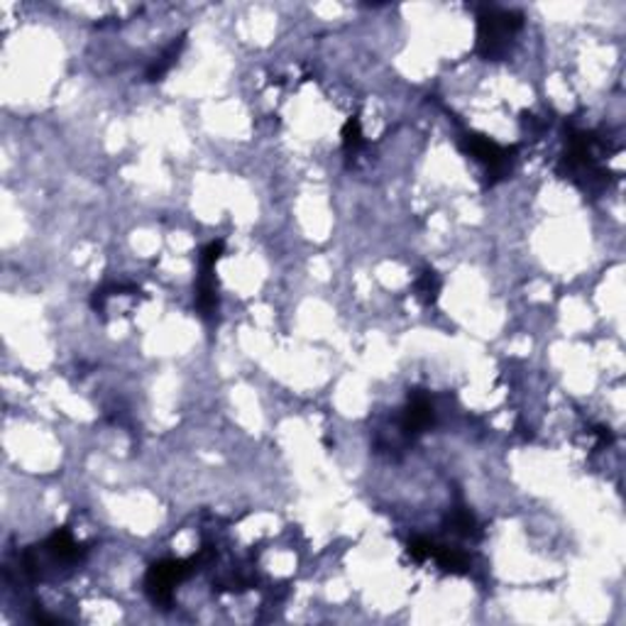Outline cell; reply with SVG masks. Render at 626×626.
<instances>
[{
	"label": "cell",
	"mask_w": 626,
	"mask_h": 626,
	"mask_svg": "<svg viewBox=\"0 0 626 626\" xmlns=\"http://www.w3.org/2000/svg\"><path fill=\"white\" fill-rule=\"evenodd\" d=\"M606 152H610V144L597 132L571 130L565 138V152L561 165H558V175L575 181L585 194H600L610 187L612 177L602 167Z\"/></svg>",
	"instance_id": "cell-1"
},
{
	"label": "cell",
	"mask_w": 626,
	"mask_h": 626,
	"mask_svg": "<svg viewBox=\"0 0 626 626\" xmlns=\"http://www.w3.org/2000/svg\"><path fill=\"white\" fill-rule=\"evenodd\" d=\"M86 558V546L76 541L69 528H56L40 546H30L21 555V567L27 580H47L50 573L72 571Z\"/></svg>",
	"instance_id": "cell-2"
},
{
	"label": "cell",
	"mask_w": 626,
	"mask_h": 626,
	"mask_svg": "<svg viewBox=\"0 0 626 626\" xmlns=\"http://www.w3.org/2000/svg\"><path fill=\"white\" fill-rule=\"evenodd\" d=\"M522 13L497 5H483L477 11V54L485 62H502L512 52L514 37L522 30Z\"/></svg>",
	"instance_id": "cell-3"
},
{
	"label": "cell",
	"mask_w": 626,
	"mask_h": 626,
	"mask_svg": "<svg viewBox=\"0 0 626 626\" xmlns=\"http://www.w3.org/2000/svg\"><path fill=\"white\" fill-rule=\"evenodd\" d=\"M206 555L208 551L204 548V551L189 558V561H159L150 565L148 575H144V592H148L152 604L169 610L171 602H175V587L194 575L199 565L206 561Z\"/></svg>",
	"instance_id": "cell-4"
},
{
	"label": "cell",
	"mask_w": 626,
	"mask_h": 626,
	"mask_svg": "<svg viewBox=\"0 0 626 626\" xmlns=\"http://www.w3.org/2000/svg\"><path fill=\"white\" fill-rule=\"evenodd\" d=\"M460 148L462 152L470 154V157L483 165L489 187L499 184V181H504L509 175H512L516 148H504V144L489 140L487 135H480V132L462 135Z\"/></svg>",
	"instance_id": "cell-5"
},
{
	"label": "cell",
	"mask_w": 626,
	"mask_h": 626,
	"mask_svg": "<svg viewBox=\"0 0 626 626\" xmlns=\"http://www.w3.org/2000/svg\"><path fill=\"white\" fill-rule=\"evenodd\" d=\"M226 243L216 240L208 243L199 255V279H196V311L206 323H214L218 316V282H216V265L223 257Z\"/></svg>",
	"instance_id": "cell-6"
},
{
	"label": "cell",
	"mask_w": 626,
	"mask_h": 626,
	"mask_svg": "<svg viewBox=\"0 0 626 626\" xmlns=\"http://www.w3.org/2000/svg\"><path fill=\"white\" fill-rule=\"evenodd\" d=\"M436 423V409H433L431 397L423 389L409 392L407 407L401 409L399 433L404 440H417L421 433H426Z\"/></svg>",
	"instance_id": "cell-7"
},
{
	"label": "cell",
	"mask_w": 626,
	"mask_h": 626,
	"mask_svg": "<svg viewBox=\"0 0 626 626\" xmlns=\"http://www.w3.org/2000/svg\"><path fill=\"white\" fill-rule=\"evenodd\" d=\"M429 561H436L438 567H443V571L452 575H465L470 571V558L465 553L458 551V548L440 546L436 541H431Z\"/></svg>",
	"instance_id": "cell-8"
},
{
	"label": "cell",
	"mask_w": 626,
	"mask_h": 626,
	"mask_svg": "<svg viewBox=\"0 0 626 626\" xmlns=\"http://www.w3.org/2000/svg\"><path fill=\"white\" fill-rule=\"evenodd\" d=\"M184 44H187V40H184V35L179 37V40H175L171 42L165 52H162L157 60H154L152 64H150V69H148V81H162V76H165L171 66L177 64V60H179V54H181V50H184Z\"/></svg>",
	"instance_id": "cell-9"
},
{
	"label": "cell",
	"mask_w": 626,
	"mask_h": 626,
	"mask_svg": "<svg viewBox=\"0 0 626 626\" xmlns=\"http://www.w3.org/2000/svg\"><path fill=\"white\" fill-rule=\"evenodd\" d=\"M446 524L450 526L452 534H458L462 538H480L483 532H480V524L475 522V516L468 512L465 507H456L452 512H448Z\"/></svg>",
	"instance_id": "cell-10"
},
{
	"label": "cell",
	"mask_w": 626,
	"mask_h": 626,
	"mask_svg": "<svg viewBox=\"0 0 626 626\" xmlns=\"http://www.w3.org/2000/svg\"><path fill=\"white\" fill-rule=\"evenodd\" d=\"M440 277L438 272H433V269H426V272H421V277L417 279V296L421 298L423 304H436L438 302V294H440Z\"/></svg>",
	"instance_id": "cell-11"
},
{
	"label": "cell",
	"mask_w": 626,
	"mask_h": 626,
	"mask_svg": "<svg viewBox=\"0 0 626 626\" xmlns=\"http://www.w3.org/2000/svg\"><path fill=\"white\" fill-rule=\"evenodd\" d=\"M362 128H360V118L358 115H353V118L345 123V128H343V150L348 157H353V154H358L362 150Z\"/></svg>",
	"instance_id": "cell-12"
}]
</instances>
